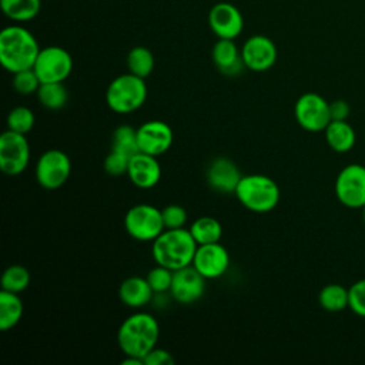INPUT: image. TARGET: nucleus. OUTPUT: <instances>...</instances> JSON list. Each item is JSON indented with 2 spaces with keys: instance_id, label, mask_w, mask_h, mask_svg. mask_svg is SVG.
<instances>
[{
  "instance_id": "17",
  "label": "nucleus",
  "mask_w": 365,
  "mask_h": 365,
  "mask_svg": "<svg viewBox=\"0 0 365 365\" xmlns=\"http://www.w3.org/2000/svg\"><path fill=\"white\" fill-rule=\"evenodd\" d=\"M241 177L242 175L237 164L227 157L214 158L205 171V180L208 185L221 194H234Z\"/></svg>"
},
{
  "instance_id": "34",
  "label": "nucleus",
  "mask_w": 365,
  "mask_h": 365,
  "mask_svg": "<svg viewBox=\"0 0 365 365\" xmlns=\"http://www.w3.org/2000/svg\"><path fill=\"white\" fill-rule=\"evenodd\" d=\"M165 228H182L187 222V211L178 204H170L161 210Z\"/></svg>"
},
{
  "instance_id": "30",
  "label": "nucleus",
  "mask_w": 365,
  "mask_h": 365,
  "mask_svg": "<svg viewBox=\"0 0 365 365\" xmlns=\"http://www.w3.org/2000/svg\"><path fill=\"white\" fill-rule=\"evenodd\" d=\"M36 117L33 111L26 106H17L7 114V130L19 134H27L34 127Z\"/></svg>"
},
{
  "instance_id": "24",
  "label": "nucleus",
  "mask_w": 365,
  "mask_h": 365,
  "mask_svg": "<svg viewBox=\"0 0 365 365\" xmlns=\"http://www.w3.org/2000/svg\"><path fill=\"white\" fill-rule=\"evenodd\" d=\"M319 305L328 312H339L349 305V292L341 284H328L318 294Z\"/></svg>"
},
{
  "instance_id": "23",
  "label": "nucleus",
  "mask_w": 365,
  "mask_h": 365,
  "mask_svg": "<svg viewBox=\"0 0 365 365\" xmlns=\"http://www.w3.org/2000/svg\"><path fill=\"white\" fill-rule=\"evenodd\" d=\"M188 230L198 245L220 242L222 237L221 222L217 218L208 215L198 217L197 220H194Z\"/></svg>"
},
{
  "instance_id": "16",
  "label": "nucleus",
  "mask_w": 365,
  "mask_h": 365,
  "mask_svg": "<svg viewBox=\"0 0 365 365\" xmlns=\"http://www.w3.org/2000/svg\"><path fill=\"white\" fill-rule=\"evenodd\" d=\"M208 24L218 38L234 40L244 27L241 11L231 3H217L208 14Z\"/></svg>"
},
{
  "instance_id": "31",
  "label": "nucleus",
  "mask_w": 365,
  "mask_h": 365,
  "mask_svg": "<svg viewBox=\"0 0 365 365\" xmlns=\"http://www.w3.org/2000/svg\"><path fill=\"white\" fill-rule=\"evenodd\" d=\"M41 81L34 68H26L13 74V87L21 96H30L37 93Z\"/></svg>"
},
{
  "instance_id": "19",
  "label": "nucleus",
  "mask_w": 365,
  "mask_h": 365,
  "mask_svg": "<svg viewBox=\"0 0 365 365\" xmlns=\"http://www.w3.org/2000/svg\"><path fill=\"white\" fill-rule=\"evenodd\" d=\"M211 57L218 71L224 76L234 77L245 68L241 57V50H238L234 40L220 38L212 47Z\"/></svg>"
},
{
  "instance_id": "10",
  "label": "nucleus",
  "mask_w": 365,
  "mask_h": 365,
  "mask_svg": "<svg viewBox=\"0 0 365 365\" xmlns=\"http://www.w3.org/2000/svg\"><path fill=\"white\" fill-rule=\"evenodd\" d=\"M30 163V145L24 134L6 130L0 137V168L6 175H20Z\"/></svg>"
},
{
  "instance_id": "5",
  "label": "nucleus",
  "mask_w": 365,
  "mask_h": 365,
  "mask_svg": "<svg viewBox=\"0 0 365 365\" xmlns=\"http://www.w3.org/2000/svg\"><path fill=\"white\" fill-rule=\"evenodd\" d=\"M147 93L145 78L127 73L115 77L108 84L106 103L117 114H130L145 103Z\"/></svg>"
},
{
  "instance_id": "2",
  "label": "nucleus",
  "mask_w": 365,
  "mask_h": 365,
  "mask_svg": "<svg viewBox=\"0 0 365 365\" xmlns=\"http://www.w3.org/2000/svg\"><path fill=\"white\" fill-rule=\"evenodd\" d=\"M198 244L190 230L165 228L151 245V254L155 264L173 271L192 264Z\"/></svg>"
},
{
  "instance_id": "37",
  "label": "nucleus",
  "mask_w": 365,
  "mask_h": 365,
  "mask_svg": "<svg viewBox=\"0 0 365 365\" xmlns=\"http://www.w3.org/2000/svg\"><path fill=\"white\" fill-rule=\"evenodd\" d=\"M331 120H346L349 115V106L345 100H334L329 103Z\"/></svg>"
},
{
  "instance_id": "32",
  "label": "nucleus",
  "mask_w": 365,
  "mask_h": 365,
  "mask_svg": "<svg viewBox=\"0 0 365 365\" xmlns=\"http://www.w3.org/2000/svg\"><path fill=\"white\" fill-rule=\"evenodd\" d=\"M173 274H174L173 269L157 264L154 268H151L148 271L145 278H147L150 287L153 288L154 294H165V292H170L171 282H173Z\"/></svg>"
},
{
  "instance_id": "33",
  "label": "nucleus",
  "mask_w": 365,
  "mask_h": 365,
  "mask_svg": "<svg viewBox=\"0 0 365 365\" xmlns=\"http://www.w3.org/2000/svg\"><path fill=\"white\" fill-rule=\"evenodd\" d=\"M349 305L348 308L359 315L365 318V278L358 279L356 282H354L349 288Z\"/></svg>"
},
{
  "instance_id": "18",
  "label": "nucleus",
  "mask_w": 365,
  "mask_h": 365,
  "mask_svg": "<svg viewBox=\"0 0 365 365\" xmlns=\"http://www.w3.org/2000/svg\"><path fill=\"white\" fill-rule=\"evenodd\" d=\"M127 175L135 187L141 190H150L155 187L161 180L160 161L157 157L140 151L130 158Z\"/></svg>"
},
{
  "instance_id": "11",
  "label": "nucleus",
  "mask_w": 365,
  "mask_h": 365,
  "mask_svg": "<svg viewBox=\"0 0 365 365\" xmlns=\"http://www.w3.org/2000/svg\"><path fill=\"white\" fill-rule=\"evenodd\" d=\"M335 195L348 208H362L365 205V167L348 164L336 175Z\"/></svg>"
},
{
  "instance_id": "12",
  "label": "nucleus",
  "mask_w": 365,
  "mask_h": 365,
  "mask_svg": "<svg viewBox=\"0 0 365 365\" xmlns=\"http://www.w3.org/2000/svg\"><path fill=\"white\" fill-rule=\"evenodd\" d=\"M277 46L274 41L262 34L251 36L241 47V57L245 68L251 71H267L277 61Z\"/></svg>"
},
{
  "instance_id": "3",
  "label": "nucleus",
  "mask_w": 365,
  "mask_h": 365,
  "mask_svg": "<svg viewBox=\"0 0 365 365\" xmlns=\"http://www.w3.org/2000/svg\"><path fill=\"white\" fill-rule=\"evenodd\" d=\"M40 53L36 37L21 26L4 27L0 33V61L3 67L14 74L33 68Z\"/></svg>"
},
{
  "instance_id": "38",
  "label": "nucleus",
  "mask_w": 365,
  "mask_h": 365,
  "mask_svg": "<svg viewBox=\"0 0 365 365\" xmlns=\"http://www.w3.org/2000/svg\"><path fill=\"white\" fill-rule=\"evenodd\" d=\"M362 215H364V222H365V205L362 207Z\"/></svg>"
},
{
  "instance_id": "29",
  "label": "nucleus",
  "mask_w": 365,
  "mask_h": 365,
  "mask_svg": "<svg viewBox=\"0 0 365 365\" xmlns=\"http://www.w3.org/2000/svg\"><path fill=\"white\" fill-rule=\"evenodd\" d=\"M30 284V272L26 267L14 264L4 269L1 275V289L20 294Z\"/></svg>"
},
{
  "instance_id": "21",
  "label": "nucleus",
  "mask_w": 365,
  "mask_h": 365,
  "mask_svg": "<svg viewBox=\"0 0 365 365\" xmlns=\"http://www.w3.org/2000/svg\"><path fill=\"white\" fill-rule=\"evenodd\" d=\"M324 133L327 144L335 153H348L355 145V130L346 120H331Z\"/></svg>"
},
{
  "instance_id": "13",
  "label": "nucleus",
  "mask_w": 365,
  "mask_h": 365,
  "mask_svg": "<svg viewBox=\"0 0 365 365\" xmlns=\"http://www.w3.org/2000/svg\"><path fill=\"white\" fill-rule=\"evenodd\" d=\"M137 141L141 153L158 157L171 148L174 134L167 123L150 120L137 127Z\"/></svg>"
},
{
  "instance_id": "27",
  "label": "nucleus",
  "mask_w": 365,
  "mask_h": 365,
  "mask_svg": "<svg viewBox=\"0 0 365 365\" xmlns=\"http://www.w3.org/2000/svg\"><path fill=\"white\" fill-rule=\"evenodd\" d=\"M3 13L14 21H29L40 11V0H0Z\"/></svg>"
},
{
  "instance_id": "26",
  "label": "nucleus",
  "mask_w": 365,
  "mask_h": 365,
  "mask_svg": "<svg viewBox=\"0 0 365 365\" xmlns=\"http://www.w3.org/2000/svg\"><path fill=\"white\" fill-rule=\"evenodd\" d=\"M111 150L121 153L127 158H131L134 154L140 153L137 141V128L130 124L118 125L113 133Z\"/></svg>"
},
{
  "instance_id": "1",
  "label": "nucleus",
  "mask_w": 365,
  "mask_h": 365,
  "mask_svg": "<svg viewBox=\"0 0 365 365\" xmlns=\"http://www.w3.org/2000/svg\"><path fill=\"white\" fill-rule=\"evenodd\" d=\"M158 338L160 325L157 319L144 311L128 315L117 331V342L123 354L138 358H144L155 348Z\"/></svg>"
},
{
  "instance_id": "6",
  "label": "nucleus",
  "mask_w": 365,
  "mask_h": 365,
  "mask_svg": "<svg viewBox=\"0 0 365 365\" xmlns=\"http://www.w3.org/2000/svg\"><path fill=\"white\" fill-rule=\"evenodd\" d=\"M127 234L141 242H153L164 230L161 210L151 204L133 205L124 217Z\"/></svg>"
},
{
  "instance_id": "35",
  "label": "nucleus",
  "mask_w": 365,
  "mask_h": 365,
  "mask_svg": "<svg viewBox=\"0 0 365 365\" xmlns=\"http://www.w3.org/2000/svg\"><path fill=\"white\" fill-rule=\"evenodd\" d=\"M128 161H130V158H127L121 153H117V151L111 150L110 154L104 160V170L111 177L124 175V174H127Z\"/></svg>"
},
{
  "instance_id": "20",
  "label": "nucleus",
  "mask_w": 365,
  "mask_h": 365,
  "mask_svg": "<svg viewBox=\"0 0 365 365\" xmlns=\"http://www.w3.org/2000/svg\"><path fill=\"white\" fill-rule=\"evenodd\" d=\"M154 295L155 294L150 287L147 278L137 277V275L125 278L118 288L120 301L130 308L145 307L153 301Z\"/></svg>"
},
{
  "instance_id": "7",
  "label": "nucleus",
  "mask_w": 365,
  "mask_h": 365,
  "mask_svg": "<svg viewBox=\"0 0 365 365\" xmlns=\"http://www.w3.org/2000/svg\"><path fill=\"white\" fill-rule=\"evenodd\" d=\"M34 173L37 182L43 188L57 190L67 182L71 174V160L64 151L50 148L38 157Z\"/></svg>"
},
{
  "instance_id": "25",
  "label": "nucleus",
  "mask_w": 365,
  "mask_h": 365,
  "mask_svg": "<svg viewBox=\"0 0 365 365\" xmlns=\"http://www.w3.org/2000/svg\"><path fill=\"white\" fill-rule=\"evenodd\" d=\"M36 94L40 104L47 110H61L68 103V91L64 83H41Z\"/></svg>"
},
{
  "instance_id": "36",
  "label": "nucleus",
  "mask_w": 365,
  "mask_h": 365,
  "mask_svg": "<svg viewBox=\"0 0 365 365\" xmlns=\"http://www.w3.org/2000/svg\"><path fill=\"white\" fill-rule=\"evenodd\" d=\"M144 365H173L174 358L171 352L164 348H153L144 358Z\"/></svg>"
},
{
  "instance_id": "22",
  "label": "nucleus",
  "mask_w": 365,
  "mask_h": 365,
  "mask_svg": "<svg viewBox=\"0 0 365 365\" xmlns=\"http://www.w3.org/2000/svg\"><path fill=\"white\" fill-rule=\"evenodd\" d=\"M24 305L19 294L10 291H0V329H13L23 317Z\"/></svg>"
},
{
  "instance_id": "28",
  "label": "nucleus",
  "mask_w": 365,
  "mask_h": 365,
  "mask_svg": "<svg viewBox=\"0 0 365 365\" xmlns=\"http://www.w3.org/2000/svg\"><path fill=\"white\" fill-rule=\"evenodd\" d=\"M127 67L128 73L147 78L154 70V56L147 47L135 46L127 54Z\"/></svg>"
},
{
  "instance_id": "15",
  "label": "nucleus",
  "mask_w": 365,
  "mask_h": 365,
  "mask_svg": "<svg viewBox=\"0 0 365 365\" xmlns=\"http://www.w3.org/2000/svg\"><path fill=\"white\" fill-rule=\"evenodd\" d=\"M205 281L207 279L194 268L192 264L175 269L173 274L170 295L180 304H192L204 295Z\"/></svg>"
},
{
  "instance_id": "8",
  "label": "nucleus",
  "mask_w": 365,
  "mask_h": 365,
  "mask_svg": "<svg viewBox=\"0 0 365 365\" xmlns=\"http://www.w3.org/2000/svg\"><path fill=\"white\" fill-rule=\"evenodd\" d=\"M41 83H64L73 71L71 54L60 46L40 48L33 66Z\"/></svg>"
},
{
  "instance_id": "14",
  "label": "nucleus",
  "mask_w": 365,
  "mask_h": 365,
  "mask_svg": "<svg viewBox=\"0 0 365 365\" xmlns=\"http://www.w3.org/2000/svg\"><path fill=\"white\" fill-rule=\"evenodd\" d=\"M192 265L205 279H215L227 272L230 254L220 242L202 244L197 247Z\"/></svg>"
},
{
  "instance_id": "9",
  "label": "nucleus",
  "mask_w": 365,
  "mask_h": 365,
  "mask_svg": "<svg viewBox=\"0 0 365 365\" xmlns=\"http://www.w3.org/2000/svg\"><path fill=\"white\" fill-rule=\"evenodd\" d=\"M295 120L301 128L309 133H319L331 123L329 103L317 93H304L294 107Z\"/></svg>"
},
{
  "instance_id": "4",
  "label": "nucleus",
  "mask_w": 365,
  "mask_h": 365,
  "mask_svg": "<svg viewBox=\"0 0 365 365\" xmlns=\"http://www.w3.org/2000/svg\"><path fill=\"white\" fill-rule=\"evenodd\" d=\"M234 194L247 210L258 214L272 211L281 198L278 184L262 174L242 175Z\"/></svg>"
}]
</instances>
